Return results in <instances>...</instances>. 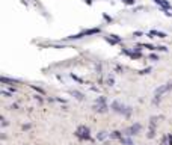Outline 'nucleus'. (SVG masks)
<instances>
[{
  "label": "nucleus",
  "instance_id": "1",
  "mask_svg": "<svg viewBox=\"0 0 172 145\" xmlns=\"http://www.w3.org/2000/svg\"><path fill=\"white\" fill-rule=\"evenodd\" d=\"M125 2H127V3H133V0H125Z\"/></svg>",
  "mask_w": 172,
  "mask_h": 145
}]
</instances>
